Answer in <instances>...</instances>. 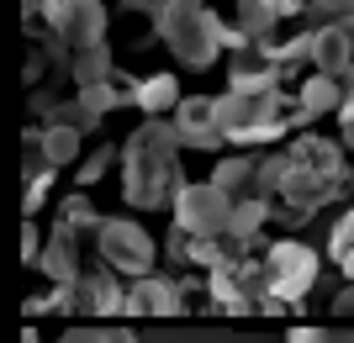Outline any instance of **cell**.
Listing matches in <instances>:
<instances>
[{
    "mask_svg": "<svg viewBox=\"0 0 354 343\" xmlns=\"http://www.w3.org/2000/svg\"><path fill=\"white\" fill-rule=\"evenodd\" d=\"M217 127L238 148H259L270 137L291 133V117H286L281 90H227L217 95Z\"/></svg>",
    "mask_w": 354,
    "mask_h": 343,
    "instance_id": "277c9868",
    "label": "cell"
},
{
    "mask_svg": "<svg viewBox=\"0 0 354 343\" xmlns=\"http://www.w3.org/2000/svg\"><path fill=\"white\" fill-rule=\"evenodd\" d=\"M53 222H69L74 233L95 238V227H101V211L90 206V195H85V190H74V195H64V201H59V217H53Z\"/></svg>",
    "mask_w": 354,
    "mask_h": 343,
    "instance_id": "ffe728a7",
    "label": "cell"
},
{
    "mask_svg": "<svg viewBox=\"0 0 354 343\" xmlns=\"http://www.w3.org/2000/svg\"><path fill=\"white\" fill-rule=\"evenodd\" d=\"M21 254H27V264H37V254H43V238H37V227H21Z\"/></svg>",
    "mask_w": 354,
    "mask_h": 343,
    "instance_id": "f1b7e54d",
    "label": "cell"
},
{
    "mask_svg": "<svg viewBox=\"0 0 354 343\" xmlns=\"http://www.w3.org/2000/svg\"><path fill=\"white\" fill-rule=\"evenodd\" d=\"M243 43H270L286 16H307V0H233Z\"/></svg>",
    "mask_w": 354,
    "mask_h": 343,
    "instance_id": "7c38bea8",
    "label": "cell"
},
{
    "mask_svg": "<svg viewBox=\"0 0 354 343\" xmlns=\"http://www.w3.org/2000/svg\"><path fill=\"white\" fill-rule=\"evenodd\" d=\"M227 79H233L227 90H281L286 69L270 59L259 43H249V48H238V53H233V69H227Z\"/></svg>",
    "mask_w": 354,
    "mask_h": 343,
    "instance_id": "4fadbf2b",
    "label": "cell"
},
{
    "mask_svg": "<svg viewBox=\"0 0 354 343\" xmlns=\"http://www.w3.org/2000/svg\"><path fill=\"white\" fill-rule=\"evenodd\" d=\"M259 269H265V306L259 312H291L317 280V254L307 243H270Z\"/></svg>",
    "mask_w": 354,
    "mask_h": 343,
    "instance_id": "5b68a950",
    "label": "cell"
},
{
    "mask_svg": "<svg viewBox=\"0 0 354 343\" xmlns=\"http://www.w3.org/2000/svg\"><path fill=\"white\" fill-rule=\"evenodd\" d=\"M21 343H43V338H37V333H32V328H27V333H21Z\"/></svg>",
    "mask_w": 354,
    "mask_h": 343,
    "instance_id": "1f68e13d",
    "label": "cell"
},
{
    "mask_svg": "<svg viewBox=\"0 0 354 343\" xmlns=\"http://www.w3.org/2000/svg\"><path fill=\"white\" fill-rule=\"evenodd\" d=\"M281 159H286L281 190H275L270 206H286V222L291 227L312 222V211H323V206L349 195V164H344L339 143H328L323 133H296Z\"/></svg>",
    "mask_w": 354,
    "mask_h": 343,
    "instance_id": "6da1fadb",
    "label": "cell"
},
{
    "mask_svg": "<svg viewBox=\"0 0 354 343\" xmlns=\"http://www.w3.org/2000/svg\"><path fill=\"white\" fill-rule=\"evenodd\" d=\"M164 6H169V0H122V11H133V16H153V21H159Z\"/></svg>",
    "mask_w": 354,
    "mask_h": 343,
    "instance_id": "4316f807",
    "label": "cell"
},
{
    "mask_svg": "<svg viewBox=\"0 0 354 343\" xmlns=\"http://www.w3.org/2000/svg\"><path fill=\"white\" fill-rule=\"evenodd\" d=\"M133 106H143L148 117H164V111H175L180 106V79L175 75H148L133 85Z\"/></svg>",
    "mask_w": 354,
    "mask_h": 343,
    "instance_id": "e0dca14e",
    "label": "cell"
},
{
    "mask_svg": "<svg viewBox=\"0 0 354 343\" xmlns=\"http://www.w3.org/2000/svg\"><path fill=\"white\" fill-rule=\"evenodd\" d=\"M286 343H354V322H339V328H291Z\"/></svg>",
    "mask_w": 354,
    "mask_h": 343,
    "instance_id": "cb8c5ba5",
    "label": "cell"
},
{
    "mask_svg": "<svg viewBox=\"0 0 354 343\" xmlns=\"http://www.w3.org/2000/svg\"><path fill=\"white\" fill-rule=\"evenodd\" d=\"M333 312H339L344 322H354V285H344V291H339V301H333Z\"/></svg>",
    "mask_w": 354,
    "mask_h": 343,
    "instance_id": "f546056e",
    "label": "cell"
},
{
    "mask_svg": "<svg viewBox=\"0 0 354 343\" xmlns=\"http://www.w3.org/2000/svg\"><path fill=\"white\" fill-rule=\"evenodd\" d=\"M53 343H138L127 328H101V322H90V328H69L64 338H53Z\"/></svg>",
    "mask_w": 354,
    "mask_h": 343,
    "instance_id": "603a6c76",
    "label": "cell"
},
{
    "mask_svg": "<svg viewBox=\"0 0 354 343\" xmlns=\"http://www.w3.org/2000/svg\"><path fill=\"white\" fill-rule=\"evenodd\" d=\"M328 259H333V264L354 280V211H349V217H339L333 238H328Z\"/></svg>",
    "mask_w": 354,
    "mask_h": 343,
    "instance_id": "44dd1931",
    "label": "cell"
},
{
    "mask_svg": "<svg viewBox=\"0 0 354 343\" xmlns=\"http://www.w3.org/2000/svg\"><path fill=\"white\" fill-rule=\"evenodd\" d=\"M37 137H43V159L53 169L74 164L80 159V133L74 127H59V121H37Z\"/></svg>",
    "mask_w": 354,
    "mask_h": 343,
    "instance_id": "ac0fdd59",
    "label": "cell"
},
{
    "mask_svg": "<svg viewBox=\"0 0 354 343\" xmlns=\"http://www.w3.org/2000/svg\"><path fill=\"white\" fill-rule=\"evenodd\" d=\"M111 164H117V148H111V143H101V148H95L85 164H80V175H74V179H80V190H90V185H95V179H101Z\"/></svg>",
    "mask_w": 354,
    "mask_h": 343,
    "instance_id": "d4e9b609",
    "label": "cell"
},
{
    "mask_svg": "<svg viewBox=\"0 0 354 343\" xmlns=\"http://www.w3.org/2000/svg\"><path fill=\"white\" fill-rule=\"evenodd\" d=\"M169 127H175L180 148H201V153H217L227 137H222L217 127V95H191V101L175 106V117H169Z\"/></svg>",
    "mask_w": 354,
    "mask_h": 343,
    "instance_id": "9c48e42d",
    "label": "cell"
},
{
    "mask_svg": "<svg viewBox=\"0 0 354 343\" xmlns=\"http://www.w3.org/2000/svg\"><path fill=\"white\" fill-rule=\"evenodd\" d=\"M227 222H233V201L217 190V185H201V179H191V185H180L175 190V227L185 233V238H227Z\"/></svg>",
    "mask_w": 354,
    "mask_h": 343,
    "instance_id": "52a82bcc",
    "label": "cell"
},
{
    "mask_svg": "<svg viewBox=\"0 0 354 343\" xmlns=\"http://www.w3.org/2000/svg\"><path fill=\"white\" fill-rule=\"evenodd\" d=\"M339 133H344V148L354 153V101H344V106H339Z\"/></svg>",
    "mask_w": 354,
    "mask_h": 343,
    "instance_id": "83f0119b",
    "label": "cell"
},
{
    "mask_svg": "<svg viewBox=\"0 0 354 343\" xmlns=\"http://www.w3.org/2000/svg\"><path fill=\"white\" fill-rule=\"evenodd\" d=\"M344 106V85L328 75H312L307 85L296 90V111H291V133H301V127H312L317 117H328V111H339Z\"/></svg>",
    "mask_w": 354,
    "mask_h": 343,
    "instance_id": "5bb4252c",
    "label": "cell"
},
{
    "mask_svg": "<svg viewBox=\"0 0 354 343\" xmlns=\"http://www.w3.org/2000/svg\"><path fill=\"white\" fill-rule=\"evenodd\" d=\"M339 32H344V37H349V48H354V21H344V27H339Z\"/></svg>",
    "mask_w": 354,
    "mask_h": 343,
    "instance_id": "4dcf8cb0",
    "label": "cell"
},
{
    "mask_svg": "<svg viewBox=\"0 0 354 343\" xmlns=\"http://www.w3.org/2000/svg\"><path fill=\"white\" fill-rule=\"evenodd\" d=\"M153 27H159L164 48H169L185 69H207V63H217L222 48H233V53H238V48H249V43H243V32L227 27L207 0H169Z\"/></svg>",
    "mask_w": 354,
    "mask_h": 343,
    "instance_id": "3957f363",
    "label": "cell"
},
{
    "mask_svg": "<svg viewBox=\"0 0 354 343\" xmlns=\"http://www.w3.org/2000/svg\"><path fill=\"white\" fill-rule=\"evenodd\" d=\"M307 21L312 27H344V21H354V0H307Z\"/></svg>",
    "mask_w": 354,
    "mask_h": 343,
    "instance_id": "7402d4cb",
    "label": "cell"
},
{
    "mask_svg": "<svg viewBox=\"0 0 354 343\" xmlns=\"http://www.w3.org/2000/svg\"><path fill=\"white\" fill-rule=\"evenodd\" d=\"M80 243H85V233H74L69 222H53V233L43 238L37 269H43V275L59 285V291H69V285L80 280V269H85V259H80Z\"/></svg>",
    "mask_w": 354,
    "mask_h": 343,
    "instance_id": "30bf717a",
    "label": "cell"
},
{
    "mask_svg": "<svg viewBox=\"0 0 354 343\" xmlns=\"http://www.w3.org/2000/svg\"><path fill=\"white\" fill-rule=\"evenodd\" d=\"M307 63H312V75L344 79V75L354 69V48H349V37H344L339 27H312V53H307Z\"/></svg>",
    "mask_w": 354,
    "mask_h": 343,
    "instance_id": "9a60e30c",
    "label": "cell"
},
{
    "mask_svg": "<svg viewBox=\"0 0 354 343\" xmlns=\"http://www.w3.org/2000/svg\"><path fill=\"white\" fill-rule=\"evenodd\" d=\"M53 6H59V0H21V16H27V32H37V27H43V16L53 11Z\"/></svg>",
    "mask_w": 354,
    "mask_h": 343,
    "instance_id": "484cf974",
    "label": "cell"
},
{
    "mask_svg": "<svg viewBox=\"0 0 354 343\" xmlns=\"http://www.w3.org/2000/svg\"><path fill=\"white\" fill-rule=\"evenodd\" d=\"M180 179V137L164 117H148L127 143H122V201L138 211L175 206Z\"/></svg>",
    "mask_w": 354,
    "mask_h": 343,
    "instance_id": "7a4b0ae2",
    "label": "cell"
},
{
    "mask_svg": "<svg viewBox=\"0 0 354 343\" xmlns=\"http://www.w3.org/2000/svg\"><path fill=\"white\" fill-rule=\"evenodd\" d=\"M90 243H95V259L111 275H127V280L153 275V238L138 222H127V217H101V227H95Z\"/></svg>",
    "mask_w": 354,
    "mask_h": 343,
    "instance_id": "8992f818",
    "label": "cell"
},
{
    "mask_svg": "<svg viewBox=\"0 0 354 343\" xmlns=\"http://www.w3.org/2000/svg\"><path fill=\"white\" fill-rule=\"evenodd\" d=\"M127 317H180L185 312V291L180 280H164V275H143V280L127 285Z\"/></svg>",
    "mask_w": 354,
    "mask_h": 343,
    "instance_id": "8fae6325",
    "label": "cell"
},
{
    "mask_svg": "<svg viewBox=\"0 0 354 343\" xmlns=\"http://www.w3.org/2000/svg\"><path fill=\"white\" fill-rule=\"evenodd\" d=\"M265 222H270V201H238L233 222H227V238H238V243L254 248V238L265 233Z\"/></svg>",
    "mask_w": 354,
    "mask_h": 343,
    "instance_id": "d6986e66",
    "label": "cell"
},
{
    "mask_svg": "<svg viewBox=\"0 0 354 343\" xmlns=\"http://www.w3.org/2000/svg\"><path fill=\"white\" fill-rule=\"evenodd\" d=\"M43 32L69 59H80L90 48H106V6L101 0H59V6L43 16Z\"/></svg>",
    "mask_w": 354,
    "mask_h": 343,
    "instance_id": "ba28073f",
    "label": "cell"
},
{
    "mask_svg": "<svg viewBox=\"0 0 354 343\" xmlns=\"http://www.w3.org/2000/svg\"><path fill=\"white\" fill-rule=\"evenodd\" d=\"M254 169H259V153H233V159H222L217 175H212V185H217L227 201H259L254 195Z\"/></svg>",
    "mask_w": 354,
    "mask_h": 343,
    "instance_id": "2e32d148",
    "label": "cell"
}]
</instances>
